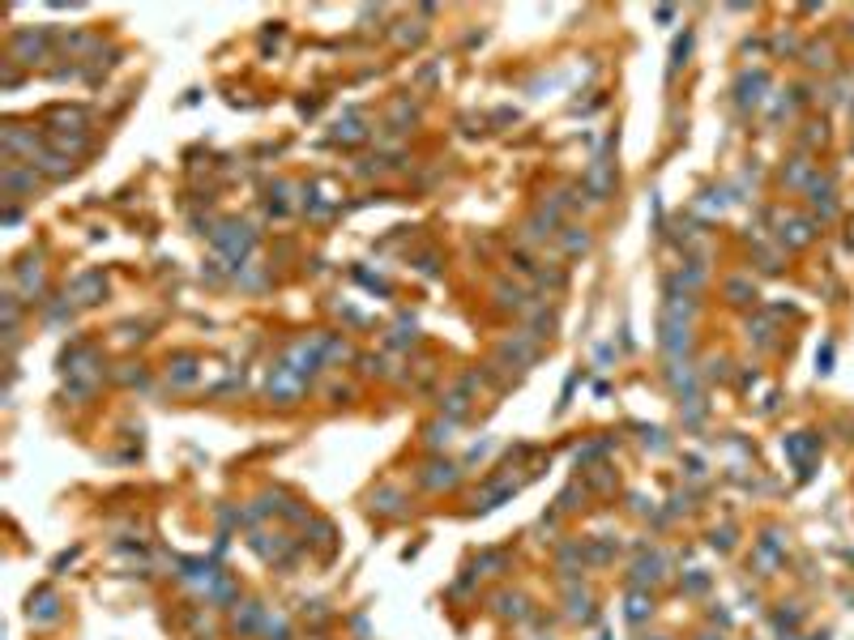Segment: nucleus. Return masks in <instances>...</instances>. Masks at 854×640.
<instances>
[{"instance_id":"nucleus-1","label":"nucleus","mask_w":854,"mask_h":640,"mask_svg":"<svg viewBox=\"0 0 854 640\" xmlns=\"http://www.w3.org/2000/svg\"><path fill=\"white\" fill-rule=\"evenodd\" d=\"M590 188H594V201H602L607 188H611V175H607V162H602V158L590 167Z\"/></svg>"}]
</instances>
